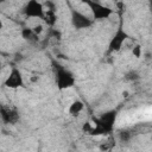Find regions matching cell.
<instances>
[{
  "label": "cell",
  "instance_id": "obj_16",
  "mask_svg": "<svg viewBox=\"0 0 152 152\" xmlns=\"http://www.w3.org/2000/svg\"><path fill=\"white\" fill-rule=\"evenodd\" d=\"M32 28V31L37 34V36H39L42 32H43V25H40V24H38V25H34L33 27H31Z\"/></svg>",
  "mask_w": 152,
  "mask_h": 152
},
{
  "label": "cell",
  "instance_id": "obj_3",
  "mask_svg": "<svg viewBox=\"0 0 152 152\" xmlns=\"http://www.w3.org/2000/svg\"><path fill=\"white\" fill-rule=\"evenodd\" d=\"M127 38H128V33L124 28V20H122V18H120L119 26H118L115 33L109 39L108 48H107V53H114V52L121 50V48H122L124 43L127 40Z\"/></svg>",
  "mask_w": 152,
  "mask_h": 152
},
{
  "label": "cell",
  "instance_id": "obj_17",
  "mask_svg": "<svg viewBox=\"0 0 152 152\" xmlns=\"http://www.w3.org/2000/svg\"><path fill=\"white\" fill-rule=\"evenodd\" d=\"M91 128H93V126H91L90 122H86V124H83V126H82V131H83L84 133H90Z\"/></svg>",
  "mask_w": 152,
  "mask_h": 152
},
{
  "label": "cell",
  "instance_id": "obj_18",
  "mask_svg": "<svg viewBox=\"0 0 152 152\" xmlns=\"http://www.w3.org/2000/svg\"><path fill=\"white\" fill-rule=\"evenodd\" d=\"M1 68H2V63H1V61H0V70H1Z\"/></svg>",
  "mask_w": 152,
  "mask_h": 152
},
{
  "label": "cell",
  "instance_id": "obj_5",
  "mask_svg": "<svg viewBox=\"0 0 152 152\" xmlns=\"http://www.w3.org/2000/svg\"><path fill=\"white\" fill-rule=\"evenodd\" d=\"M70 20H71V25L76 30L89 28L94 24V20L91 18H89L88 15H86L84 13L80 12L74 7H70Z\"/></svg>",
  "mask_w": 152,
  "mask_h": 152
},
{
  "label": "cell",
  "instance_id": "obj_8",
  "mask_svg": "<svg viewBox=\"0 0 152 152\" xmlns=\"http://www.w3.org/2000/svg\"><path fill=\"white\" fill-rule=\"evenodd\" d=\"M0 118L2 122L7 125H14L19 120V114L14 108H11L6 104H0Z\"/></svg>",
  "mask_w": 152,
  "mask_h": 152
},
{
  "label": "cell",
  "instance_id": "obj_10",
  "mask_svg": "<svg viewBox=\"0 0 152 152\" xmlns=\"http://www.w3.org/2000/svg\"><path fill=\"white\" fill-rule=\"evenodd\" d=\"M43 20L45 21V24L52 28L57 21V15H56V11H50V10H45V13H44V18Z\"/></svg>",
  "mask_w": 152,
  "mask_h": 152
},
{
  "label": "cell",
  "instance_id": "obj_12",
  "mask_svg": "<svg viewBox=\"0 0 152 152\" xmlns=\"http://www.w3.org/2000/svg\"><path fill=\"white\" fill-rule=\"evenodd\" d=\"M118 138H119L120 142H128V141L131 140V138H132V134H131L129 131H127V129H122V131L119 132Z\"/></svg>",
  "mask_w": 152,
  "mask_h": 152
},
{
  "label": "cell",
  "instance_id": "obj_9",
  "mask_svg": "<svg viewBox=\"0 0 152 152\" xmlns=\"http://www.w3.org/2000/svg\"><path fill=\"white\" fill-rule=\"evenodd\" d=\"M20 34H21V38L30 44H36L39 42V36H37L31 27H23L20 31Z\"/></svg>",
  "mask_w": 152,
  "mask_h": 152
},
{
  "label": "cell",
  "instance_id": "obj_20",
  "mask_svg": "<svg viewBox=\"0 0 152 152\" xmlns=\"http://www.w3.org/2000/svg\"><path fill=\"white\" fill-rule=\"evenodd\" d=\"M0 55H5V53H4V52H2L1 50H0Z\"/></svg>",
  "mask_w": 152,
  "mask_h": 152
},
{
  "label": "cell",
  "instance_id": "obj_15",
  "mask_svg": "<svg viewBox=\"0 0 152 152\" xmlns=\"http://www.w3.org/2000/svg\"><path fill=\"white\" fill-rule=\"evenodd\" d=\"M132 55L135 57V58H140L141 57V45L140 44H137L133 46L132 49Z\"/></svg>",
  "mask_w": 152,
  "mask_h": 152
},
{
  "label": "cell",
  "instance_id": "obj_4",
  "mask_svg": "<svg viewBox=\"0 0 152 152\" xmlns=\"http://www.w3.org/2000/svg\"><path fill=\"white\" fill-rule=\"evenodd\" d=\"M84 4L89 7L94 21H95V20L108 19V18L114 13V10H112L110 7L103 5V4L99 2V1H95V0H86Z\"/></svg>",
  "mask_w": 152,
  "mask_h": 152
},
{
  "label": "cell",
  "instance_id": "obj_11",
  "mask_svg": "<svg viewBox=\"0 0 152 152\" xmlns=\"http://www.w3.org/2000/svg\"><path fill=\"white\" fill-rule=\"evenodd\" d=\"M84 109V103L81 101V100H76L74 101L70 106H69V114L72 115V116H77L82 110Z\"/></svg>",
  "mask_w": 152,
  "mask_h": 152
},
{
  "label": "cell",
  "instance_id": "obj_2",
  "mask_svg": "<svg viewBox=\"0 0 152 152\" xmlns=\"http://www.w3.org/2000/svg\"><path fill=\"white\" fill-rule=\"evenodd\" d=\"M55 81L59 90H65L75 86L76 78L70 70L57 63L55 66Z\"/></svg>",
  "mask_w": 152,
  "mask_h": 152
},
{
  "label": "cell",
  "instance_id": "obj_7",
  "mask_svg": "<svg viewBox=\"0 0 152 152\" xmlns=\"http://www.w3.org/2000/svg\"><path fill=\"white\" fill-rule=\"evenodd\" d=\"M4 86L6 88H11V89H17L24 86V78H23V74L21 71L13 66L8 74V76L6 77V80L4 81Z\"/></svg>",
  "mask_w": 152,
  "mask_h": 152
},
{
  "label": "cell",
  "instance_id": "obj_6",
  "mask_svg": "<svg viewBox=\"0 0 152 152\" xmlns=\"http://www.w3.org/2000/svg\"><path fill=\"white\" fill-rule=\"evenodd\" d=\"M23 13L26 18H34V19H43L44 18V5L37 0H31L26 2L23 8Z\"/></svg>",
  "mask_w": 152,
  "mask_h": 152
},
{
  "label": "cell",
  "instance_id": "obj_14",
  "mask_svg": "<svg viewBox=\"0 0 152 152\" xmlns=\"http://www.w3.org/2000/svg\"><path fill=\"white\" fill-rule=\"evenodd\" d=\"M48 37L49 38H55V39H61V37H62V33H61V31L59 30H57V28H49V32H48Z\"/></svg>",
  "mask_w": 152,
  "mask_h": 152
},
{
  "label": "cell",
  "instance_id": "obj_13",
  "mask_svg": "<svg viewBox=\"0 0 152 152\" xmlns=\"http://www.w3.org/2000/svg\"><path fill=\"white\" fill-rule=\"evenodd\" d=\"M125 78H126L127 81L134 82V81H137V80H139V78H140V75H139V72H138L137 70H129L128 72H126Z\"/></svg>",
  "mask_w": 152,
  "mask_h": 152
},
{
  "label": "cell",
  "instance_id": "obj_1",
  "mask_svg": "<svg viewBox=\"0 0 152 152\" xmlns=\"http://www.w3.org/2000/svg\"><path fill=\"white\" fill-rule=\"evenodd\" d=\"M118 118V110L116 109H110L101 114L99 118H94L95 127L91 128L90 133L91 135H106L113 132L114 125Z\"/></svg>",
  "mask_w": 152,
  "mask_h": 152
},
{
  "label": "cell",
  "instance_id": "obj_19",
  "mask_svg": "<svg viewBox=\"0 0 152 152\" xmlns=\"http://www.w3.org/2000/svg\"><path fill=\"white\" fill-rule=\"evenodd\" d=\"M2 27V23H1V20H0V28Z\"/></svg>",
  "mask_w": 152,
  "mask_h": 152
}]
</instances>
